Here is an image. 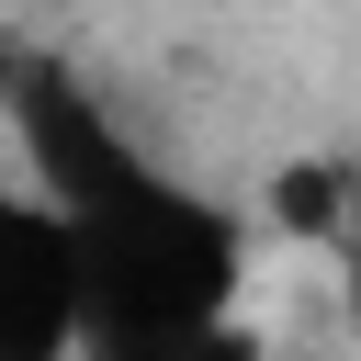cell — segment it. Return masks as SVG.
<instances>
[{"label":"cell","mask_w":361,"mask_h":361,"mask_svg":"<svg viewBox=\"0 0 361 361\" xmlns=\"http://www.w3.org/2000/svg\"><path fill=\"white\" fill-rule=\"evenodd\" d=\"M0 124L11 169L79 237L90 361H203V338L248 316V226L192 192L158 147H135L79 68L0 45Z\"/></svg>","instance_id":"1"},{"label":"cell","mask_w":361,"mask_h":361,"mask_svg":"<svg viewBox=\"0 0 361 361\" xmlns=\"http://www.w3.org/2000/svg\"><path fill=\"white\" fill-rule=\"evenodd\" d=\"M0 361H90L79 237L23 169H0Z\"/></svg>","instance_id":"2"},{"label":"cell","mask_w":361,"mask_h":361,"mask_svg":"<svg viewBox=\"0 0 361 361\" xmlns=\"http://www.w3.org/2000/svg\"><path fill=\"white\" fill-rule=\"evenodd\" d=\"M327 271H338V316H350V338H361V203H350V226L327 237Z\"/></svg>","instance_id":"3"}]
</instances>
